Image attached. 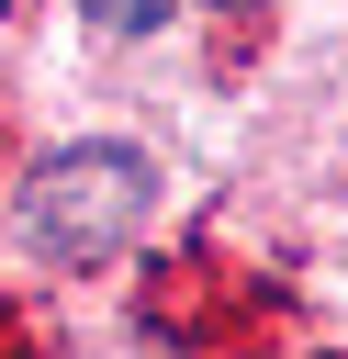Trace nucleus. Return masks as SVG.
<instances>
[{
    "label": "nucleus",
    "mask_w": 348,
    "mask_h": 359,
    "mask_svg": "<svg viewBox=\"0 0 348 359\" xmlns=\"http://www.w3.org/2000/svg\"><path fill=\"white\" fill-rule=\"evenodd\" d=\"M79 11H90L101 34H146V22H168L180 0H79Z\"/></svg>",
    "instance_id": "2"
},
{
    "label": "nucleus",
    "mask_w": 348,
    "mask_h": 359,
    "mask_svg": "<svg viewBox=\"0 0 348 359\" xmlns=\"http://www.w3.org/2000/svg\"><path fill=\"white\" fill-rule=\"evenodd\" d=\"M146 202H157L146 146L90 135V146H56V157L34 168V191H22V236H34L56 269H101V258H123V247L146 236Z\"/></svg>",
    "instance_id": "1"
}]
</instances>
